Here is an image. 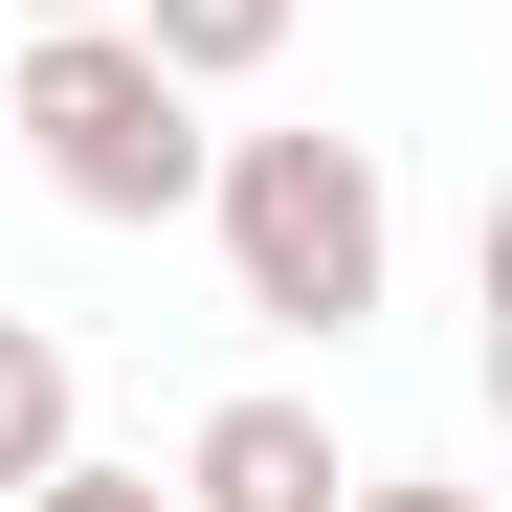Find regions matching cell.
Listing matches in <instances>:
<instances>
[{"label": "cell", "instance_id": "cell-1", "mask_svg": "<svg viewBox=\"0 0 512 512\" xmlns=\"http://www.w3.org/2000/svg\"><path fill=\"white\" fill-rule=\"evenodd\" d=\"M179 223H223V290L268 334H357L401 290V179L357 134H201V201Z\"/></svg>", "mask_w": 512, "mask_h": 512}, {"label": "cell", "instance_id": "cell-2", "mask_svg": "<svg viewBox=\"0 0 512 512\" xmlns=\"http://www.w3.org/2000/svg\"><path fill=\"white\" fill-rule=\"evenodd\" d=\"M0 134L45 156V201H67V223H179V201H201V90L112 23V0H90V23H23Z\"/></svg>", "mask_w": 512, "mask_h": 512}, {"label": "cell", "instance_id": "cell-3", "mask_svg": "<svg viewBox=\"0 0 512 512\" xmlns=\"http://www.w3.org/2000/svg\"><path fill=\"white\" fill-rule=\"evenodd\" d=\"M179 512H334V401H290V379L201 401L179 423Z\"/></svg>", "mask_w": 512, "mask_h": 512}, {"label": "cell", "instance_id": "cell-4", "mask_svg": "<svg viewBox=\"0 0 512 512\" xmlns=\"http://www.w3.org/2000/svg\"><path fill=\"white\" fill-rule=\"evenodd\" d=\"M112 23H134L156 67H179L201 112H223V90H268V67H290V0H112Z\"/></svg>", "mask_w": 512, "mask_h": 512}, {"label": "cell", "instance_id": "cell-5", "mask_svg": "<svg viewBox=\"0 0 512 512\" xmlns=\"http://www.w3.org/2000/svg\"><path fill=\"white\" fill-rule=\"evenodd\" d=\"M67 446H90V379H67V334H45V312H0V490L67 468Z\"/></svg>", "mask_w": 512, "mask_h": 512}, {"label": "cell", "instance_id": "cell-6", "mask_svg": "<svg viewBox=\"0 0 512 512\" xmlns=\"http://www.w3.org/2000/svg\"><path fill=\"white\" fill-rule=\"evenodd\" d=\"M0 512H179V468H90V446H67V468H23Z\"/></svg>", "mask_w": 512, "mask_h": 512}, {"label": "cell", "instance_id": "cell-7", "mask_svg": "<svg viewBox=\"0 0 512 512\" xmlns=\"http://www.w3.org/2000/svg\"><path fill=\"white\" fill-rule=\"evenodd\" d=\"M334 512H490V490H446V468H334Z\"/></svg>", "mask_w": 512, "mask_h": 512}, {"label": "cell", "instance_id": "cell-8", "mask_svg": "<svg viewBox=\"0 0 512 512\" xmlns=\"http://www.w3.org/2000/svg\"><path fill=\"white\" fill-rule=\"evenodd\" d=\"M23 23H90V0H23Z\"/></svg>", "mask_w": 512, "mask_h": 512}]
</instances>
